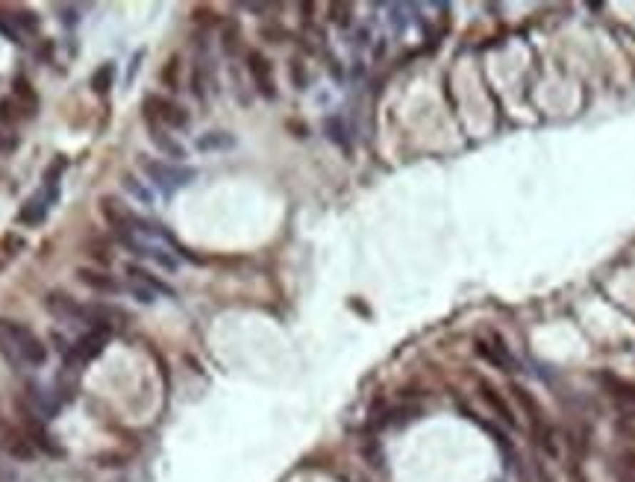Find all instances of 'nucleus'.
<instances>
[{"instance_id":"obj_1","label":"nucleus","mask_w":635,"mask_h":482,"mask_svg":"<svg viewBox=\"0 0 635 482\" xmlns=\"http://www.w3.org/2000/svg\"><path fill=\"white\" fill-rule=\"evenodd\" d=\"M0 356H4L15 371L41 368L47 362V347L30 327L9 321V318H0Z\"/></svg>"},{"instance_id":"obj_2","label":"nucleus","mask_w":635,"mask_h":482,"mask_svg":"<svg viewBox=\"0 0 635 482\" xmlns=\"http://www.w3.org/2000/svg\"><path fill=\"white\" fill-rule=\"evenodd\" d=\"M141 171L151 177V183L165 191V195H174L177 188L188 185L194 180L191 168H177V165H165V162H153V159H141Z\"/></svg>"},{"instance_id":"obj_3","label":"nucleus","mask_w":635,"mask_h":482,"mask_svg":"<svg viewBox=\"0 0 635 482\" xmlns=\"http://www.w3.org/2000/svg\"><path fill=\"white\" fill-rule=\"evenodd\" d=\"M144 120H156V124H162L165 130H186L188 127V112L171 98L151 94V98H144Z\"/></svg>"},{"instance_id":"obj_4","label":"nucleus","mask_w":635,"mask_h":482,"mask_svg":"<svg viewBox=\"0 0 635 482\" xmlns=\"http://www.w3.org/2000/svg\"><path fill=\"white\" fill-rule=\"evenodd\" d=\"M106 342H109V332L88 329V332H86V335H80V339L68 347V353L62 356V359H65V368H68V371H77V368L88 365V362H94L97 356L103 353Z\"/></svg>"},{"instance_id":"obj_5","label":"nucleus","mask_w":635,"mask_h":482,"mask_svg":"<svg viewBox=\"0 0 635 482\" xmlns=\"http://www.w3.org/2000/svg\"><path fill=\"white\" fill-rule=\"evenodd\" d=\"M15 409H18V418H21V429L27 432V439L33 441V447L41 450V453H47V456H62V450H59V444L54 441V436L44 429V421L33 412L27 403H24V397L15 400Z\"/></svg>"},{"instance_id":"obj_6","label":"nucleus","mask_w":635,"mask_h":482,"mask_svg":"<svg viewBox=\"0 0 635 482\" xmlns=\"http://www.w3.org/2000/svg\"><path fill=\"white\" fill-rule=\"evenodd\" d=\"M127 321V315L115 306H101V303H86L83 306V315H80V324H86L88 329H101V332H115L121 329Z\"/></svg>"},{"instance_id":"obj_7","label":"nucleus","mask_w":635,"mask_h":482,"mask_svg":"<svg viewBox=\"0 0 635 482\" xmlns=\"http://www.w3.org/2000/svg\"><path fill=\"white\" fill-rule=\"evenodd\" d=\"M0 450L9 453L12 459H21V462L36 459V447H33V441L27 439V432H24L21 426L6 424L4 418H0Z\"/></svg>"},{"instance_id":"obj_8","label":"nucleus","mask_w":635,"mask_h":482,"mask_svg":"<svg viewBox=\"0 0 635 482\" xmlns=\"http://www.w3.org/2000/svg\"><path fill=\"white\" fill-rule=\"evenodd\" d=\"M248 71H250L253 86L259 88L262 98L274 101V98H277V83H274V65H271V59H268L265 53H259V51H250V53H248Z\"/></svg>"},{"instance_id":"obj_9","label":"nucleus","mask_w":635,"mask_h":482,"mask_svg":"<svg viewBox=\"0 0 635 482\" xmlns=\"http://www.w3.org/2000/svg\"><path fill=\"white\" fill-rule=\"evenodd\" d=\"M477 353L488 362V365H494L497 371H515V356H512V350L506 347V342L500 339V335L477 339Z\"/></svg>"},{"instance_id":"obj_10","label":"nucleus","mask_w":635,"mask_h":482,"mask_svg":"<svg viewBox=\"0 0 635 482\" xmlns=\"http://www.w3.org/2000/svg\"><path fill=\"white\" fill-rule=\"evenodd\" d=\"M44 309L51 312L56 321H68V324H80V315H83V306H80L74 297H71L68 292H59V288L47 292Z\"/></svg>"},{"instance_id":"obj_11","label":"nucleus","mask_w":635,"mask_h":482,"mask_svg":"<svg viewBox=\"0 0 635 482\" xmlns=\"http://www.w3.org/2000/svg\"><path fill=\"white\" fill-rule=\"evenodd\" d=\"M479 397H482V403L492 409V412L500 418V424L503 426H509V429H515L518 426V421H515V412H512V406L506 403V397L494 389L488 379H479Z\"/></svg>"},{"instance_id":"obj_12","label":"nucleus","mask_w":635,"mask_h":482,"mask_svg":"<svg viewBox=\"0 0 635 482\" xmlns=\"http://www.w3.org/2000/svg\"><path fill=\"white\" fill-rule=\"evenodd\" d=\"M148 133H151V141L156 144V150L165 153L168 159H186V148L171 135L162 124H156V120H148Z\"/></svg>"},{"instance_id":"obj_13","label":"nucleus","mask_w":635,"mask_h":482,"mask_svg":"<svg viewBox=\"0 0 635 482\" xmlns=\"http://www.w3.org/2000/svg\"><path fill=\"white\" fill-rule=\"evenodd\" d=\"M77 280L83 285H88L91 292H101V294H121V282L106 274V271H97V268H80L77 271Z\"/></svg>"},{"instance_id":"obj_14","label":"nucleus","mask_w":635,"mask_h":482,"mask_svg":"<svg viewBox=\"0 0 635 482\" xmlns=\"http://www.w3.org/2000/svg\"><path fill=\"white\" fill-rule=\"evenodd\" d=\"M54 198H56V195H36V198H30L27 203L21 206V212H18V224H24V227L41 224V221L47 218V209H51Z\"/></svg>"},{"instance_id":"obj_15","label":"nucleus","mask_w":635,"mask_h":482,"mask_svg":"<svg viewBox=\"0 0 635 482\" xmlns=\"http://www.w3.org/2000/svg\"><path fill=\"white\" fill-rule=\"evenodd\" d=\"M600 382L606 385V391L612 394L621 406H626V403H635V385L632 382H626V379H618V376H612V374H603L600 376Z\"/></svg>"},{"instance_id":"obj_16","label":"nucleus","mask_w":635,"mask_h":482,"mask_svg":"<svg viewBox=\"0 0 635 482\" xmlns=\"http://www.w3.org/2000/svg\"><path fill=\"white\" fill-rule=\"evenodd\" d=\"M612 473L618 482H635V450H621L612 459Z\"/></svg>"},{"instance_id":"obj_17","label":"nucleus","mask_w":635,"mask_h":482,"mask_svg":"<svg viewBox=\"0 0 635 482\" xmlns=\"http://www.w3.org/2000/svg\"><path fill=\"white\" fill-rule=\"evenodd\" d=\"M127 277H130V282H141V285H148V288H153L156 294H174L171 288L162 282V280H156L151 271H144V268H138V265H127Z\"/></svg>"},{"instance_id":"obj_18","label":"nucleus","mask_w":635,"mask_h":482,"mask_svg":"<svg viewBox=\"0 0 635 482\" xmlns=\"http://www.w3.org/2000/svg\"><path fill=\"white\" fill-rule=\"evenodd\" d=\"M15 103L24 109V115H33L36 112V106H39V98H36V91H33V86L24 80V77H18L15 80Z\"/></svg>"},{"instance_id":"obj_19","label":"nucleus","mask_w":635,"mask_h":482,"mask_svg":"<svg viewBox=\"0 0 635 482\" xmlns=\"http://www.w3.org/2000/svg\"><path fill=\"white\" fill-rule=\"evenodd\" d=\"M233 135H227V133H206V135H200L198 138V150H227V148H233Z\"/></svg>"},{"instance_id":"obj_20","label":"nucleus","mask_w":635,"mask_h":482,"mask_svg":"<svg viewBox=\"0 0 635 482\" xmlns=\"http://www.w3.org/2000/svg\"><path fill=\"white\" fill-rule=\"evenodd\" d=\"M112 83H115V68L112 65H101L91 74V88H94V94H109V88H112Z\"/></svg>"},{"instance_id":"obj_21","label":"nucleus","mask_w":635,"mask_h":482,"mask_svg":"<svg viewBox=\"0 0 635 482\" xmlns=\"http://www.w3.org/2000/svg\"><path fill=\"white\" fill-rule=\"evenodd\" d=\"M618 432H624L626 439H635V403H626L621 409V418H618Z\"/></svg>"},{"instance_id":"obj_22","label":"nucleus","mask_w":635,"mask_h":482,"mask_svg":"<svg viewBox=\"0 0 635 482\" xmlns=\"http://www.w3.org/2000/svg\"><path fill=\"white\" fill-rule=\"evenodd\" d=\"M21 106L15 101H0V124H15V120L21 118Z\"/></svg>"},{"instance_id":"obj_23","label":"nucleus","mask_w":635,"mask_h":482,"mask_svg":"<svg viewBox=\"0 0 635 482\" xmlns=\"http://www.w3.org/2000/svg\"><path fill=\"white\" fill-rule=\"evenodd\" d=\"M124 185H127L130 195H136V198H138L144 206H151V195H148V191H144V185H141L136 177H130V174H127V177H124Z\"/></svg>"},{"instance_id":"obj_24","label":"nucleus","mask_w":635,"mask_h":482,"mask_svg":"<svg viewBox=\"0 0 635 482\" xmlns=\"http://www.w3.org/2000/svg\"><path fill=\"white\" fill-rule=\"evenodd\" d=\"M330 18L338 24V27H347V24H350V6L347 4H332L330 6Z\"/></svg>"},{"instance_id":"obj_25","label":"nucleus","mask_w":635,"mask_h":482,"mask_svg":"<svg viewBox=\"0 0 635 482\" xmlns=\"http://www.w3.org/2000/svg\"><path fill=\"white\" fill-rule=\"evenodd\" d=\"M130 292H133V297H138L141 303H153L159 294L153 292V288H148V285H141V282H130Z\"/></svg>"},{"instance_id":"obj_26","label":"nucleus","mask_w":635,"mask_h":482,"mask_svg":"<svg viewBox=\"0 0 635 482\" xmlns=\"http://www.w3.org/2000/svg\"><path fill=\"white\" fill-rule=\"evenodd\" d=\"M15 27H24L27 33H36V27H39V21H36V15L33 12H15Z\"/></svg>"},{"instance_id":"obj_27","label":"nucleus","mask_w":635,"mask_h":482,"mask_svg":"<svg viewBox=\"0 0 635 482\" xmlns=\"http://www.w3.org/2000/svg\"><path fill=\"white\" fill-rule=\"evenodd\" d=\"M0 33H4L9 41H15V44L21 41V33H18V27H15V21H12V18L6 21V15H4V12H0Z\"/></svg>"},{"instance_id":"obj_28","label":"nucleus","mask_w":635,"mask_h":482,"mask_svg":"<svg viewBox=\"0 0 635 482\" xmlns=\"http://www.w3.org/2000/svg\"><path fill=\"white\" fill-rule=\"evenodd\" d=\"M291 83H295L298 88H306V71H303V65L298 59L291 62Z\"/></svg>"},{"instance_id":"obj_29","label":"nucleus","mask_w":635,"mask_h":482,"mask_svg":"<svg viewBox=\"0 0 635 482\" xmlns=\"http://www.w3.org/2000/svg\"><path fill=\"white\" fill-rule=\"evenodd\" d=\"M224 51L227 53H235L238 51V30H224Z\"/></svg>"},{"instance_id":"obj_30","label":"nucleus","mask_w":635,"mask_h":482,"mask_svg":"<svg viewBox=\"0 0 635 482\" xmlns=\"http://www.w3.org/2000/svg\"><path fill=\"white\" fill-rule=\"evenodd\" d=\"M568 476H571V482H589V479H585V473H582L579 459H571V462H568Z\"/></svg>"},{"instance_id":"obj_31","label":"nucleus","mask_w":635,"mask_h":482,"mask_svg":"<svg viewBox=\"0 0 635 482\" xmlns=\"http://www.w3.org/2000/svg\"><path fill=\"white\" fill-rule=\"evenodd\" d=\"M532 471H535V482H553L550 471H547V468H544V465H542L539 459H535V462H532Z\"/></svg>"},{"instance_id":"obj_32","label":"nucleus","mask_w":635,"mask_h":482,"mask_svg":"<svg viewBox=\"0 0 635 482\" xmlns=\"http://www.w3.org/2000/svg\"><path fill=\"white\" fill-rule=\"evenodd\" d=\"M9 259H12V253L6 250V245H4V241H0V271L6 268V262H9Z\"/></svg>"},{"instance_id":"obj_33","label":"nucleus","mask_w":635,"mask_h":482,"mask_svg":"<svg viewBox=\"0 0 635 482\" xmlns=\"http://www.w3.org/2000/svg\"><path fill=\"white\" fill-rule=\"evenodd\" d=\"M9 476H12V473H9V471H6L4 465H0V479H9Z\"/></svg>"},{"instance_id":"obj_34","label":"nucleus","mask_w":635,"mask_h":482,"mask_svg":"<svg viewBox=\"0 0 635 482\" xmlns=\"http://www.w3.org/2000/svg\"><path fill=\"white\" fill-rule=\"evenodd\" d=\"M0 148H9V141H4V135H0Z\"/></svg>"}]
</instances>
